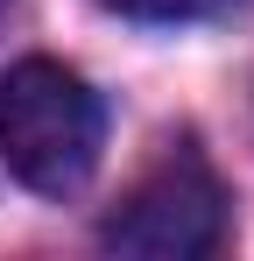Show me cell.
<instances>
[{
	"label": "cell",
	"mask_w": 254,
	"mask_h": 261,
	"mask_svg": "<svg viewBox=\"0 0 254 261\" xmlns=\"http://www.w3.org/2000/svg\"><path fill=\"white\" fill-rule=\"evenodd\" d=\"M99 148H106V106L78 71L21 57L0 78V155L29 191L71 198L99 170Z\"/></svg>",
	"instance_id": "cell-1"
},
{
	"label": "cell",
	"mask_w": 254,
	"mask_h": 261,
	"mask_svg": "<svg viewBox=\"0 0 254 261\" xmlns=\"http://www.w3.org/2000/svg\"><path fill=\"white\" fill-rule=\"evenodd\" d=\"M99 240L134 261H205L226 240V191L198 155H169L156 176H141L120 198Z\"/></svg>",
	"instance_id": "cell-2"
},
{
	"label": "cell",
	"mask_w": 254,
	"mask_h": 261,
	"mask_svg": "<svg viewBox=\"0 0 254 261\" xmlns=\"http://www.w3.org/2000/svg\"><path fill=\"white\" fill-rule=\"evenodd\" d=\"M99 7L127 21H198V14H219L226 0H99Z\"/></svg>",
	"instance_id": "cell-3"
}]
</instances>
